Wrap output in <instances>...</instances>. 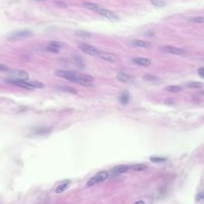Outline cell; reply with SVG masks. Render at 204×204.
<instances>
[{"label": "cell", "instance_id": "obj_1", "mask_svg": "<svg viewBox=\"0 0 204 204\" xmlns=\"http://www.w3.org/2000/svg\"><path fill=\"white\" fill-rule=\"evenodd\" d=\"M83 6L90 10H93L96 13L100 14L101 16L106 17V18H108V19H112V20L118 19L117 14L114 13L113 11H110V10L104 8V7L100 6V5L97 3H93V2H83Z\"/></svg>", "mask_w": 204, "mask_h": 204}, {"label": "cell", "instance_id": "obj_25", "mask_svg": "<svg viewBox=\"0 0 204 204\" xmlns=\"http://www.w3.org/2000/svg\"><path fill=\"white\" fill-rule=\"evenodd\" d=\"M45 50L48 52H51V53H59V49L55 48L54 46H51V45H48V46L45 47Z\"/></svg>", "mask_w": 204, "mask_h": 204}, {"label": "cell", "instance_id": "obj_11", "mask_svg": "<svg viewBox=\"0 0 204 204\" xmlns=\"http://www.w3.org/2000/svg\"><path fill=\"white\" fill-rule=\"evenodd\" d=\"M130 169V166L128 165H119L115 166V167L113 169V173L114 174H122V173H125Z\"/></svg>", "mask_w": 204, "mask_h": 204}, {"label": "cell", "instance_id": "obj_21", "mask_svg": "<svg viewBox=\"0 0 204 204\" xmlns=\"http://www.w3.org/2000/svg\"><path fill=\"white\" fill-rule=\"evenodd\" d=\"M188 87L191 89H201L203 87V84L200 82H191L188 84Z\"/></svg>", "mask_w": 204, "mask_h": 204}, {"label": "cell", "instance_id": "obj_30", "mask_svg": "<svg viewBox=\"0 0 204 204\" xmlns=\"http://www.w3.org/2000/svg\"><path fill=\"white\" fill-rule=\"evenodd\" d=\"M198 75H199L201 78H204V68L198 69Z\"/></svg>", "mask_w": 204, "mask_h": 204}, {"label": "cell", "instance_id": "obj_13", "mask_svg": "<svg viewBox=\"0 0 204 204\" xmlns=\"http://www.w3.org/2000/svg\"><path fill=\"white\" fill-rule=\"evenodd\" d=\"M69 185H70V180L63 181L61 184L57 186V188H56V190H55V192H56V193H61V192H63V191L66 190Z\"/></svg>", "mask_w": 204, "mask_h": 204}, {"label": "cell", "instance_id": "obj_12", "mask_svg": "<svg viewBox=\"0 0 204 204\" xmlns=\"http://www.w3.org/2000/svg\"><path fill=\"white\" fill-rule=\"evenodd\" d=\"M31 34H32V32L29 31V30H22V31H18L15 34H13V36L11 37V39L12 38H23V37H28Z\"/></svg>", "mask_w": 204, "mask_h": 204}, {"label": "cell", "instance_id": "obj_14", "mask_svg": "<svg viewBox=\"0 0 204 204\" xmlns=\"http://www.w3.org/2000/svg\"><path fill=\"white\" fill-rule=\"evenodd\" d=\"M186 20L192 23L197 24H204V16H196V17H187Z\"/></svg>", "mask_w": 204, "mask_h": 204}, {"label": "cell", "instance_id": "obj_3", "mask_svg": "<svg viewBox=\"0 0 204 204\" xmlns=\"http://www.w3.org/2000/svg\"><path fill=\"white\" fill-rule=\"evenodd\" d=\"M80 49L82 50L83 52H85L86 54H89L91 56H99L100 55V50L97 49L96 47L92 46L90 44H86V43H83V44L80 45Z\"/></svg>", "mask_w": 204, "mask_h": 204}, {"label": "cell", "instance_id": "obj_17", "mask_svg": "<svg viewBox=\"0 0 204 204\" xmlns=\"http://www.w3.org/2000/svg\"><path fill=\"white\" fill-rule=\"evenodd\" d=\"M165 90L167 91V92H171V93H178L182 90V88H181L180 86L174 85V86H167V87L165 88Z\"/></svg>", "mask_w": 204, "mask_h": 204}, {"label": "cell", "instance_id": "obj_15", "mask_svg": "<svg viewBox=\"0 0 204 204\" xmlns=\"http://www.w3.org/2000/svg\"><path fill=\"white\" fill-rule=\"evenodd\" d=\"M58 89L63 91V92L70 93V94H74V95H78V90L74 89V88H72V87H69V86H63V87H58Z\"/></svg>", "mask_w": 204, "mask_h": 204}, {"label": "cell", "instance_id": "obj_29", "mask_svg": "<svg viewBox=\"0 0 204 204\" xmlns=\"http://www.w3.org/2000/svg\"><path fill=\"white\" fill-rule=\"evenodd\" d=\"M9 68L6 66V65H3V64H0V72H6L8 71Z\"/></svg>", "mask_w": 204, "mask_h": 204}, {"label": "cell", "instance_id": "obj_28", "mask_svg": "<svg viewBox=\"0 0 204 204\" xmlns=\"http://www.w3.org/2000/svg\"><path fill=\"white\" fill-rule=\"evenodd\" d=\"M76 35H78V36H84V37H89L91 36V34L90 33H87V32H83V31H78L76 32Z\"/></svg>", "mask_w": 204, "mask_h": 204}, {"label": "cell", "instance_id": "obj_27", "mask_svg": "<svg viewBox=\"0 0 204 204\" xmlns=\"http://www.w3.org/2000/svg\"><path fill=\"white\" fill-rule=\"evenodd\" d=\"M204 200V190L200 191L197 195H196V201H203Z\"/></svg>", "mask_w": 204, "mask_h": 204}, {"label": "cell", "instance_id": "obj_5", "mask_svg": "<svg viewBox=\"0 0 204 204\" xmlns=\"http://www.w3.org/2000/svg\"><path fill=\"white\" fill-rule=\"evenodd\" d=\"M162 51H164L168 54H173V55H185L186 51L181 48L178 47H173V46H163L162 48Z\"/></svg>", "mask_w": 204, "mask_h": 204}, {"label": "cell", "instance_id": "obj_26", "mask_svg": "<svg viewBox=\"0 0 204 204\" xmlns=\"http://www.w3.org/2000/svg\"><path fill=\"white\" fill-rule=\"evenodd\" d=\"M31 84L33 85V87L35 88V89H43V88L45 87L44 84L43 83H40V82H31Z\"/></svg>", "mask_w": 204, "mask_h": 204}, {"label": "cell", "instance_id": "obj_31", "mask_svg": "<svg viewBox=\"0 0 204 204\" xmlns=\"http://www.w3.org/2000/svg\"><path fill=\"white\" fill-rule=\"evenodd\" d=\"M135 204H145V203L143 202V201H142V200H138V201H137V202H135Z\"/></svg>", "mask_w": 204, "mask_h": 204}, {"label": "cell", "instance_id": "obj_10", "mask_svg": "<svg viewBox=\"0 0 204 204\" xmlns=\"http://www.w3.org/2000/svg\"><path fill=\"white\" fill-rule=\"evenodd\" d=\"M132 44L135 45L137 48H150L152 47V43L147 42V41H143V40H133Z\"/></svg>", "mask_w": 204, "mask_h": 204}, {"label": "cell", "instance_id": "obj_20", "mask_svg": "<svg viewBox=\"0 0 204 204\" xmlns=\"http://www.w3.org/2000/svg\"><path fill=\"white\" fill-rule=\"evenodd\" d=\"M147 168V165L144 164H135L132 166V169L135 170V171H143Z\"/></svg>", "mask_w": 204, "mask_h": 204}, {"label": "cell", "instance_id": "obj_24", "mask_svg": "<svg viewBox=\"0 0 204 204\" xmlns=\"http://www.w3.org/2000/svg\"><path fill=\"white\" fill-rule=\"evenodd\" d=\"M150 162L154 163H159V162H166V157H150Z\"/></svg>", "mask_w": 204, "mask_h": 204}, {"label": "cell", "instance_id": "obj_6", "mask_svg": "<svg viewBox=\"0 0 204 204\" xmlns=\"http://www.w3.org/2000/svg\"><path fill=\"white\" fill-rule=\"evenodd\" d=\"M12 76L15 80H20V81H27L29 79V74L26 71H23V70H17L12 73Z\"/></svg>", "mask_w": 204, "mask_h": 204}, {"label": "cell", "instance_id": "obj_7", "mask_svg": "<svg viewBox=\"0 0 204 204\" xmlns=\"http://www.w3.org/2000/svg\"><path fill=\"white\" fill-rule=\"evenodd\" d=\"M100 58H102L103 60H105V61H108V62H115L118 60V58L115 57V55L112 54V53H108V52H103L101 51L100 52V55H99Z\"/></svg>", "mask_w": 204, "mask_h": 204}, {"label": "cell", "instance_id": "obj_16", "mask_svg": "<svg viewBox=\"0 0 204 204\" xmlns=\"http://www.w3.org/2000/svg\"><path fill=\"white\" fill-rule=\"evenodd\" d=\"M50 132H51V128H47V127H38L36 128V130H34V133L35 135H47V133H49Z\"/></svg>", "mask_w": 204, "mask_h": 204}, {"label": "cell", "instance_id": "obj_8", "mask_svg": "<svg viewBox=\"0 0 204 204\" xmlns=\"http://www.w3.org/2000/svg\"><path fill=\"white\" fill-rule=\"evenodd\" d=\"M132 61L135 64L138 65V66H142V67H147L152 64V61H150L149 59H147V58H140V57L133 58Z\"/></svg>", "mask_w": 204, "mask_h": 204}, {"label": "cell", "instance_id": "obj_9", "mask_svg": "<svg viewBox=\"0 0 204 204\" xmlns=\"http://www.w3.org/2000/svg\"><path fill=\"white\" fill-rule=\"evenodd\" d=\"M117 79L119 80L120 82H123V83H132L133 82V79L132 77H130V75L125 74V73H123V72H120L117 74Z\"/></svg>", "mask_w": 204, "mask_h": 204}, {"label": "cell", "instance_id": "obj_18", "mask_svg": "<svg viewBox=\"0 0 204 204\" xmlns=\"http://www.w3.org/2000/svg\"><path fill=\"white\" fill-rule=\"evenodd\" d=\"M120 103L123 104V105L127 104L128 101H130V96H128V93L127 92L122 93V95H120Z\"/></svg>", "mask_w": 204, "mask_h": 204}, {"label": "cell", "instance_id": "obj_4", "mask_svg": "<svg viewBox=\"0 0 204 204\" xmlns=\"http://www.w3.org/2000/svg\"><path fill=\"white\" fill-rule=\"evenodd\" d=\"M7 83L14 86H17V87L23 88V89L26 90H35V88L33 87V85L31 83L27 82V81H20V80H15V79H8L6 80Z\"/></svg>", "mask_w": 204, "mask_h": 204}, {"label": "cell", "instance_id": "obj_22", "mask_svg": "<svg viewBox=\"0 0 204 204\" xmlns=\"http://www.w3.org/2000/svg\"><path fill=\"white\" fill-rule=\"evenodd\" d=\"M143 80L144 81H147V82H155L157 81V77L153 76V75H149V74H145L144 76H143Z\"/></svg>", "mask_w": 204, "mask_h": 204}, {"label": "cell", "instance_id": "obj_2", "mask_svg": "<svg viewBox=\"0 0 204 204\" xmlns=\"http://www.w3.org/2000/svg\"><path fill=\"white\" fill-rule=\"evenodd\" d=\"M109 172L108 171H101V172L97 173L95 176H93L92 178H90L89 181L87 182V186H93L95 184H98V183L102 182V181H105L109 177Z\"/></svg>", "mask_w": 204, "mask_h": 204}, {"label": "cell", "instance_id": "obj_19", "mask_svg": "<svg viewBox=\"0 0 204 204\" xmlns=\"http://www.w3.org/2000/svg\"><path fill=\"white\" fill-rule=\"evenodd\" d=\"M49 45H51V46H54L55 48H57V49H61V48H63L65 46V43L63 42H60V41H50L49 42Z\"/></svg>", "mask_w": 204, "mask_h": 204}, {"label": "cell", "instance_id": "obj_23", "mask_svg": "<svg viewBox=\"0 0 204 204\" xmlns=\"http://www.w3.org/2000/svg\"><path fill=\"white\" fill-rule=\"evenodd\" d=\"M150 2H152V5H154L157 7H162L165 5L164 0H150Z\"/></svg>", "mask_w": 204, "mask_h": 204}]
</instances>
